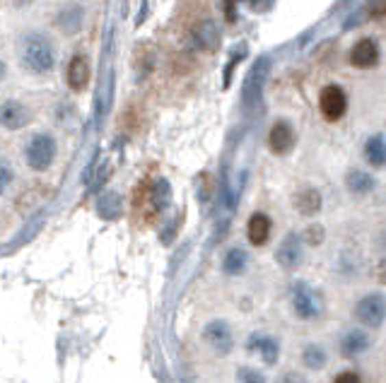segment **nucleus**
Masks as SVG:
<instances>
[{"mask_svg":"<svg viewBox=\"0 0 386 383\" xmlns=\"http://www.w3.org/2000/svg\"><path fill=\"white\" fill-rule=\"evenodd\" d=\"M20 60L29 73L41 75L53 68V46L39 34H27L20 41Z\"/></svg>","mask_w":386,"mask_h":383,"instance_id":"1","label":"nucleus"},{"mask_svg":"<svg viewBox=\"0 0 386 383\" xmlns=\"http://www.w3.org/2000/svg\"><path fill=\"white\" fill-rule=\"evenodd\" d=\"M292 309L304 321L319 319L324 314V297H321L319 289L309 287L306 282H297L292 289Z\"/></svg>","mask_w":386,"mask_h":383,"instance_id":"2","label":"nucleus"},{"mask_svg":"<svg viewBox=\"0 0 386 383\" xmlns=\"http://www.w3.org/2000/svg\"><path fill=\"white\" fill-rule=\"evenodd\" d=\"M268 68H271V60H268L266 55H261V58L254 63L251 73L246 75L244 95H241V101H244L246 109H258V104H261V92H263V85H266Z\"/></svg>","mask_w":386,"mask_h":383,"instance_id":"3","label":"nucleus"},{"mask_svg":"<svg viewBox=\"0 0 386 383\" xmlns=\"http://www.w3.org/2000/svg\"><path fill=\"white\" fill-rule=\"evenodd\" d=\"M56 157V140L46 133H39L27 145V164L34 171H44L53 164Z\"/></svg>","mask_w":386,"mask_h":383,"instance_id":"4","label":"nucleus"},{"mask_svg":"<svg viewBox=\"0 0 386 383\" xmlns=\"http://www.w3.org/2000/svg\"><path fill=\"white\" fill-rule=\"evenodd\" d=\"M203 340H206V345L215 354H230L232 347H234V335H232V328L225 321L208 323L206 330H203Z\"/></svg>","mask_w":386,"mask_h":383,"instance_id":"5","label":"nucleus"},{"mask_svg":"<svg viewBox=\"0 0 386 383\" xmlns=\"http://www.w3.org/2000/svg\"><path fill=\"white\" fill-rule=\"evenodd\" d=\"M319 109L321 114L326 116L328 121H338L346 116L348 111V97L346 92L341 90L338 85H328L321 90V97H319Z\"/></svg>","mask_w":386,"mask_h":383,"instance_id":"6","label":"nucleus"},{"mask_svg":"<svg viewBox=\"0 0 386 383\" xmlns=\"http://www.w3.org/2000/svg\"><path fill=\"white\" fill-rule=\"evenodd\" d=\"M386 306H384V294H367L365 299H360L357 304V319H360L362 325L367 328H381L384 323V314H386Z\"/></svg>","mask_w":386,"mask_h":383,"instance_id":"7","label":"nucleus"},{"mask_svg":"<svg viewBox=\"0 0 386 383\" xmlns=\"http://www.w3.org/2000/svg\"><path fill=\"white\" fill-rule=\"evenodd\" d=\"M268 147L273 155H287L295 147V130L287 121L273 123V128L268 130Z\"/></svg>","mask_w":386,"mask_h":383,"instance_id":"8","label":"nucleus"},{"mask_svg":"<svg viewBox=\"0 0 386 383\" xmlns=\"http://www.w3.org/2000/svg\"><path fill=\"white\" fill-rule=\"evenodd\" d=\"M0 123L8 130H20L29 123V111H27L25 104H20L15 99L3 101L0 104Z\"/></svg>","mask_w":386,"mask_h":383,"instance_id":"9","label":"nucleus"},{"mask_svg":"<svg viewBox=\"0 0 386 383\" xmlns=\"http://www.w3.org/2000/svg\"><path fill=\"white\" fill-rule=\"evenodd\" d=\"M276 258L285 270H295L297 265L302 263V241H300V236L287 234L285 239H282L280 249H278Z\"/></svg>","mask_w":386,"mask_h":383,"instance_id":"10","label":"nucleus"},{"mask_svg":"<svg viewBox=\"0 0 386 383\" xmlns=\"http://www.w3.org/2000/svg\"><path fill=\"white\" fill-rule=\"evenodd\" d=\"M273 232V222L268 214L263 212H254L249 217V224H246V236L254 246H263L268 239H271Z\"/></svg>","mask_w":386,"mask_h":383,"instance_id":"11","label":"nucleus"},{"mask_svg":"<svg viewBox=\"0 0 386 383\" xmlns=\"http://www.w3.org/2000/svg\"><path fill=\"white\" fill-rule=\"evenodd\" d=\"M90 60H87V55H73L71 65H68V85H71V90L75 92H82L87 87V82H90Z\"/></svg>","mask_w":386,"mask_h":383,"instance_id":"12","label":"nucleus"},{"mask_svg":"<svg viewBox=\"0 0 386 383\" xmlns=\"http://www.w3.org/2000/svg\"><path fill=\"white\" fill-rule=\"evenodd\" d=\"M379 60V49L372 39H360L350 51V63L355 68H372Z\"/></svg>","mask_w":386,"mask_h":383,"instance_id":"13","label":"nucleus"},{"mask_svg":"<svg viewBox=\"0 0 386 383\" xmlns=\"http://www.w3.org/2000/svg\"><path fill=\"white\" fill-rule=\"evenodd\" d=\"M249 352H258L266 364H276L280 357V345L271 335H251L249 338Z\"/></svg>","mask_w":386,"mask_h":383,"instance_id":"14","label":"nucleus"},{"mask_svg":"<svg viewBox=\"0 0 386 383\" xmlns=\"http://www.w3.org/2000/svg\"><path fill=\"white\" fill-rule=\"evenodd\" d=\"M193 41H196V46L201 51H215L217 44H220V29H217V25L210 20L201 22V25L196 27V32H193Z\"/></svg>","mask_w":386,"mask_h":383,"instance_id":"15","label":"nucleus"},{"mask_svg":"<svg viewBox=\"0 0 386 383\" xmlns=\"http://www.w3.org/2000/svg\"><path fill=\"white\" fill-rule=\"evenodd\" d=\"M370 349V338H367L365 330H348L343 335V343H341V352L346 357H357V354L367 352Z\"/></svg>","mask_w":386,"mask_h":383,"instance_id":"16","label":"nucleus"},{"mask_svg":"<svg viewBox=\"0 0 386 383\" xmlns=\"http://www.w3.org/2000/svg\"><path fill=\"white\" fill-rule=\"evenodd\" d=\"M365 160L374 169H384L386 162V149H384V135H374V138L367 140L365 145Z\"/></svg>","mask_w":386,"mask_h":383,"instance_id":"17","label":"nucleus"},{"mask_svg":"<svg viewBox=\"0 0 386 383\" xmlns=\"http://www.w3.org/2000/svg\"><path fill=\"white\" fill-rule=\"evenodd\" d=\"M246 263H249V258H246L244 249H230L222 260V270L227 275H241L246 270Z\"/></svg>","mask_w":386,"mask_h":383,"instance_id":"18","label":"nucleus"},{"mask_svg":"<svg viewBox=\"0 0 386 383\" xmlns=\"http://www.w3.org/2000/svg\"><path fill=\"white\" fill-rule=\"evenodd\" d=\"M346 184H348V188L352 190V193H357V195H362V193H370L372 188H374V179H372L367 171H362V169H352L350 174L346 176Z\"/></svg>","mask_w":386,"mask_h":383,"instance_id":"19","label":"nucleus"},{"mask_svg":"<svg viewBox=\"0 0 386 383\" xmlns=\"http://www.w3.org/2000/svg\"><path fill=\"white\" fill-rule=\"evenodd\" d=\"M297 210H300L302 214H316L321 210V195L316 188H304L300 195H297Z\"/></svg>","mask_w":386,"mask_h":383,"instance_id":"20","label":"nucleus"},{"mask_svg":"<svg viewBox=\"0 0 386 383\" xmlns=\"http://www.w3.org/2000/svg\"><path fill=\"white\" fill-rule=\"evenodd\" d=\"M169 200H171V188H169V184H167L165 179H160L155 186H152V190H150V205H152V212L160 214L162 210H165L167 205H169Z\"/></svg>","mask_w":386,"mask_h":383,"instance_id":"21","label":"nucleus"},{"mask_svg":"<svg viewBox=\"0 0 386 383\" xmlns=\"http://www.w3.org/2000/svg\"><path fill=\"white\" fill-rule=\"evenodd\" d=\"M97 212H99V217L104 219H116L121 212V200L116 193H104L99 198V203H97Z\"/></svg>","mask_w":386,"mask_h":383,"instance_id":"22","label":"nucleus"},{"mask_svg":"<svg viewBox=\"0 0 386 383\" xmlns=\"http://www.w3.org/2000/svg\"><path fill=\"white\" fill-rule=\"evenodd\" d=\"M302 359H304V364L309 369H324L326 367L328 354L321 345H309V347L304 349V354H302Z\"/></svg>","mask_w":386,"mask_h":383,"instance_id":"23","label":"nucleus"},{"mask_svg":"<svg viewBox=\"0 0 386 383\" xmlns=\"http://www.w3.org/2000/svg\"><path fill=\"white\" fill-rule=\"evenodd\" d=\"M237 383H266L263 373L258 369H251V367H241L237 371Z\"/></svg>","mask_w":386,"mask_h":383,"instance_id":"24","label":"nucleus"},{"mask_svg":"<svg viewBox=\"0 0 386 383\" xmlns=\"http://www.w3.org/2000/svg\"><path fill=\"white\" fill-rule=\"evenodd\" d=\"M10 181H12V169H10V164H8L5 160H0V193L10 186Z\"/></svg>","mask_w":386,"mask_h":383,"instance_id":"25","label":"nucleus"},{"mask_svg":"<svg viewBox=\"0 0 386 383\" xmlns=\"http://www.w3.org/2000/svg\"><path fill=\"white\" fill-rule=\"evenodd\" d=\"M306 241H309L311 246H319L321 241H324V229H321L319 224L309 227V229H306Z\"/></svg>","mask_w":386,"mask_h":383,"instance_id":"26","label":"nucleus"},{"mask_svg":"<svg viewBox=\"0 0 386 383\" xmlns=\"http://www.w3.org/2000/svg\"><path fill=\"white\" fill-rule=\"evenodd\" d=\"M333 383H362V378H360V373H355V371H341V373H336V378H333Z\"/></svg>","mask_w":386,"mask_h":383,"instance_id":"27","label":"nucleus"},{"mask_svg":"<svg viewBox=\"0 0 386 383\" xmlns=\"http://www.w3.org/2000/svg\"><path fill=\"white\" fill-rule=\"evenodd\" d=\"M249 5L254 8V10H268L271 0H249Z\"/></svg>","mask_w":386,"mask_h":383,"instance_id":"28","label":"nucleus"},{"mask_svg":"<svg viewBox=\"0 0 386 383\" xmlns=\"http://www.w3.org/2000/svg\"><path fill=\"white\" fill-rule=\"evenodd\" d=\"M282 383H306V378L302 376V373H287Z\"/></svg>","mask_w":386,"mask_h":383,"instance_id":"29","label":"nucleus"}]
</instances>
